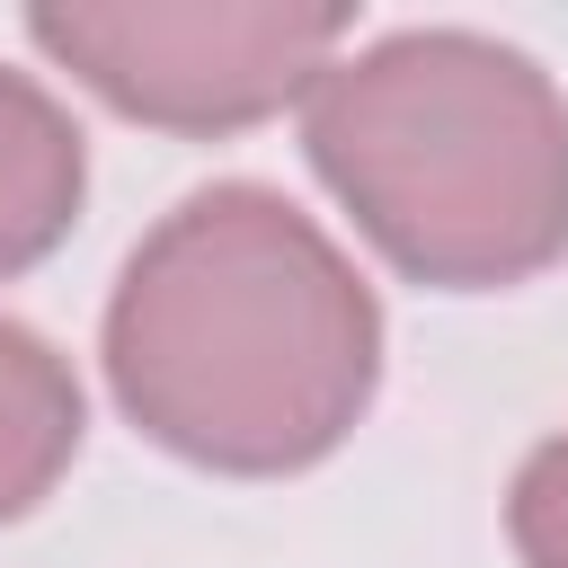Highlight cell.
<instances>
[{"label": "cell", "mask_w": 568, "mask_h": 568, "mask_svg": "<svg viewBox=\"0 0 568 568\" xmlns=\"http://www.w3.org/2000/svg\"><path fill=\"white\" fill-rule=\"evenodd\" d=\"M106 390L178 462L284 479L328 462L382 390V302L275 186L169 204L106 293Z\"/></svg>", "instance_id": "6da1fadb"}, {"label": "cell", "mask_w": 568, "mask_h": 568, "mask_svg": "<svg viewBox=\"0 0 568 568\" xmlns=\"http://www.w3.org/2000/svg\"><path fill=\"white\" fill-rule=\"evenodd\" d=\"M302 151L355 231L435 293L532 284L568 257V98L479 27H399L302 98Z\"/></svg>", "instance_id": "7a4b0ae2"}, {"label": "cell", "mask_w": 568, "mask_h": 568, "mask_svg": "<svg viewBox=\"0 0 568 568\" xmlns=\"http://www.w3.org/2000/svg\"><path fill=\"white\" fill-rule=\"evenodd\" d=\"M506 541L524 568H568V435L532 444L506 488Z\"/></svg>", "instance_id": "8992f818"}, {"label": "cell", "mask_w": 568, "mask_h": 568, "mask_svg": "<svg viewBox=\"0 0 568 568\" xmlns=\"http://www.w3.org/2000/svg\"><path fill=\"white\" fill-rule=\"evenodd\" d=\"M89 195V151L80 124L62 115V98L27 71L0 62V284L44 266Z\"/></svg>", "instance_id": "277c9868"}, {"label": "cell", "mask_w": 568, "mask_h": 568, "mask_svg": "<svg viewBox=\"0 0 568 568\" xmlns=\"http://www.w3.org/2000/svg\"><path fill=\"white\" fill-rule=\"evenodd\" d=\"M80 426H89V408H80L71 364L36 328L0 320V524L36 515L53 497V479L80 453Z\"/></svg>", "instance_id": "5b68a950"}, {"label": "cell", "mask_w": 568, "mask_h": 568, "mask_svg": "<svg viewBox=\"0 0 568 568\" xmlns=\"http://www.w3.org/2000/svg\"><path fill=\"white\" fill-rule=\"evenodd\" d=\"M337 0H71L27 9L53 71L160 133H248L320 89L346 44Z\"/></svg>", "instance_id": "3957f363"}]
</instances>
